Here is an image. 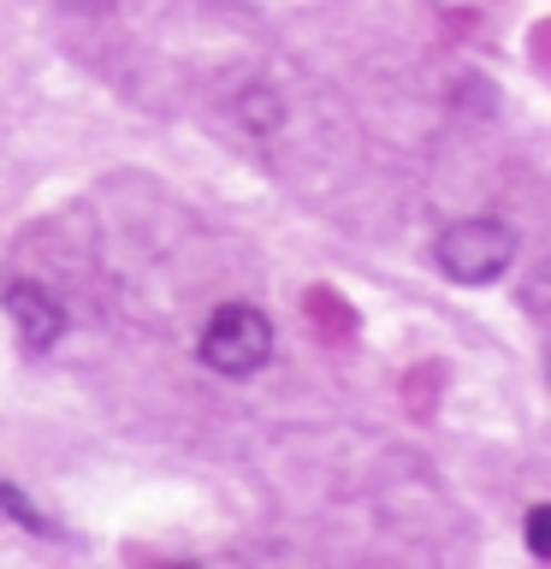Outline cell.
I'll list each match as a JSON object with an SVG mask.
<instances>
[{
	"mask_svg": "<svg viewBox=\"0 0 551 569\" xmlns=\"http://www.w3.org/2000/svg\"><path fill=\"white\" fill-rule=\"evenodd\" d=\"M202 368L220 373V380H249L273 362V320H267L256 302H220L202 327Z\"/></svg>",
	"mask_w": 551,
	"mask_h": 569,
	"instance_id": "obj_1",
	"label": "cell"
},
{
	"mask_svg": "<svg viewBox=\"0 0 551 569\" xmlns=\"http://www.w3.org/2000/svg\"><path fill=\"white\" fill-rule=\"evenodd\" d=\"M545 528H551V505H533V510H528V551H533V558H551Z\"/></svg>",
	"mask_w": 551,
	"mask_h": 569,
	"instance_id": "obj_5",
	"label": "cell"
},
{
	"mask_svg": "<svg viewBox=\"0 0 551 569\" xmlns=\"http://www.w3.org/2000/svg\"><path fill=\"white\" fill-rule=\"evenodd\" d=\"M515 267V231L504 220H457L439 231V273L457 284H498Z\"/></svg>",
	"mask_w": 551,
	"mask_h": 569,
	"instance_id": "obj_2",
	"label": "cell"
},
{
	"mask_svg": "<svg viewBox=\"0 0 551 569\" xmlns=\"http://www.w3.org/2000/svg\"><path fill=\"white\" fill-rule=\"evenodd\" d=\"M0 510H7V516H12V522H18V528H30V533H60V528H53V522H48V516H42V510H36V505H30V498H24V492H18V487H12V480H0Z\"/></svg>",
	"mask_w": 551,
	"mask_h": 569,
	"instance_id": "obj_4",
	"label": "cell"
},
{
	"mask_svg": "<svg viewBox=\"0 0 551 569\" xmlns=\"http://www.w3.org/2000/svg\"><path fill=\"white\" fill-rule=\"evenodd\" d=\"M0 309H7L18 345H24L30 356H48L66 338V309L53 302V291H42V284H30V279L0 284Z\"/></svg>",
	"mask_w": 551,
	"mask_h": 569,
	"instance_id": "obj_3",
	"label": "cell"
}]
</instances>
